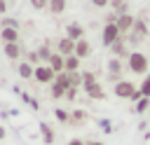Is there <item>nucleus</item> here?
Returning a JSON list of instances; mask_svg holds the SVG:
<instances>
[{
  "mask_svg": "<svg viewBox=\"0 0 150 145\" xmlns=\"http://www.w3.org/2000/svg\"><path fill=\"white\" fill-rule=\"evenodd\" d=\"M124 61H127L129 72H134V75H138V77H143V75L150 72V61H148V56H145L143 51H138V49H131Z\"/></svg>",
  "mask_w": 150,
  "mask_h": 145,
  "instance_id": "1",
  "label": "nucleus"
},
{
  "mask_svg": "<svg viewBox=\"0 0 150 145\" xmlns=\"http://www.w3.org/2000/svg\"><path fill=\"white\" fill-rule=\"evenodd\" d=\"M112 94H115L117 98H124V101H138V98H141L138 87H136L131 80H124V77L112 84Z\"/></svg>",
  "mask_w": 150,
  "mask_h": 145,
  "instance_id": "2",
  "label": "nucleus"
},
{
  "mask_svg": "<svg viewBox=\"0 0 150 145\" xmlns=\"http://www.w3.org/2000/svg\"><path fill=\"white\" fill-rule=\"evenodd\" d=\"M54 77H56V72L47 65V63H40V65H35V75H33V82H38V84H52L54 82Z\"/></svg>",
  "mask_w": 150,
  "mask_h": 145,
  "instance_id": "3",
  "label": "nucleus"
},
{
  "mask_svg": "<svg viewBox=\"0 0 150 145\" xmlns=\"http://www.w3.org/2000/svg\"><path fill=\"white\" fill-rule=\"evenodd\" d=\"M120 37H122V33H120L117 23H103V30H101V42H103V47H110V44L117 42Z\"/></svg>",
  "mask_w": 150,
  "mask_h": 145,
  "instance_id": "4",
  "label": "nucleus"
},
{
  "mask_svg": "<svg viewBox=\"0 0 150 145\" xmlns=\"http://www.w3.org/2000/svg\"><path fill=\"white\" fill-rule=\"evenodd\" d=\"M122 70H124V65H122V58H117V56H112L110 61H108V80L115 84V82H120L122 80Z\"/></svg>",
  "mask_w": 150,
  "mask_h": 145,
  "instance_id": "5",
  "label": "nucleus"
},
{
  "mask_svg": "<svg viewBox=\"0 0 150 145\" xmlns=\"http://www.w3.org/2000/svg\"><path fill=\"white\" fill-rule=\"evenodd\" d=\"M2 54H5V58H7V61L19 63V61H21V56H23V49H21V44H19V42H9V44H2Z\"/></svg>",
  "mask_w": 150,
  "mask_h": 145,
  "instance_id": "6",
  "label": "nucleus"
},
{
  "mask_svg": "<svg viewBox=\"0 0 150 145\" xmlns=\"http://www.w3.org/2000/svg\"><path fill=\"white\" fill-rule=\"evenodd\" d=\"M54 51H59V54H63V56H70V54H75V40H70L68 35L59 37V40H56V47H54Z\"/></svg>",
  "mask_w": 150,
  "mask_h": 145,
  "instance_id": "7",
  "label": "nucleus"
},
{
  "mask_svg": "<svg viewBox=\"0 0 150 145\" xmlns=\"http://www.w3.org/2000/svg\"><path fill=\"white\" fill-rule=\"evenodd\" d=\"M108 49H110V54H112V56H117V58H127V56H129V51H131V49H129V44H127V37H124V35H122L117 42H112Z\"/></svg>",
  "mask_w": 150,
  "mask_h": 145,
  "instance_id": "8",
  "label": "nucleus"
},
{
  "mask_svg": "<svg viewBox=\"0 0 150 145\" xmlns=\"http://www.w3.org/2000/svg\"><path fill=\"white\" fill-rule=\"evenodd\" d=\"M134 21H136V16L127 12V14H120L115 23H117V28H120V33H122V35H127V33H131V28H134Z\"/></svg>",
  "mask_w": 150,
  "mask_h": 145,
  "instance_id": "9",
  "label": "nucleus"
},
{
  "mask_svg": "<svg viewBox=\"0 0 150 145\" xmlns=\"http://www.w3.org/2000/svg\"><path fill=\"white\" fill-rule=\"evenodd\" d=\"M16 75H19L23 82H30L33 75H35V65L28 63V61H19V63H16Z\"/></svg>",
  "mask_w": 150,
  "mask_h": 145,
  "instance_id": "10",
  "label": "nucleus"
},
{
  "mask_svg": "<svg viewBox=\"0 0 150 145\" xmlns=\"http://www.w3.org/2000/svg\"><path fill=\"white\" fill-rule=\"evenodd\" d=\"M82 91H84V96H89L91 101H103V98H105V89H103L101 82H94V84L84 87Z\"/></svg>",
  "mask_w": 150,
  "mask_h": 145,
  "instance_id": "11",
  "label": "nucleus"
},
{
  "mask_svg": "<svg viewBox=\"0 0 150 145\" xmlns=\"http://www.w3.org/2000/svg\"><path fill=\"white\" fill-rule=\"evenodd\" d=\"M66 35H68L70 40H75V42L82 40V37H87V35H84V26L77 23V21H70V23L66 26Z\"/></svg>",
  "mask_w": 150,
  "mask_h": 145,
  "instance_id": "12",
  "label": "nucleus"
},
{
  "mask_svg": "<svg viewBox=\"0 0 150 145\" xmlns=\"http://www.w3.org/2000/svg\"><path fill=\"white\" fill-rule=\"evenodd\" d=\"M47 65H49L54 72H63V70H66V56H63V54H59V51H54V54L49 56Z\"/></svg>",
  "mask_w": 150,
  "mask_h": 145,
  "instance_id": "13",
  "label": "nucleus"
},
{
  "mask_svg": "<svg viewBox=\"0 0 150 145\" xmlns=\"http://www.w3.org/2000/svg\"><path fill=\"white\" fill-rule=\"evenodd\" d=\"M89 54H91V42H89L87 37H82V40H77V42H75V56L84 61V58H87Z\"/></svg>",
  "mask_w": 150,
  "mask_h": 145,
  "instance_id": "14",
  "label": "nucleus"
},
{
  "mask_svg": "<svg viewBox=\"0 0 150 145\" xmlns=\"http://www.w3.org/2000/svg\"><path fill=\"white\" fill-rule=\"evenodd\" d=\"M66 9H68V0H49L47 12L52 16H61V14H66Z\"/></svg>",
  "mask_w": 150,
  "mask_h": 145,
  "instance_id": "15",
  "label": "nucleus"
},
{
  "mask_svg": "<svg viewBox=\"0 0 150 145\" xmlns=\"http://www.w3.org/2000/svg\"><path fill=\"white\" fill-rule=\"evenodd\" d=\"M87 119H89L87 110H82V108L70 110V126H82V124H87Z\"/></svg>",
  "mask_w": 150,
  "mask_h": 145,
  "instance_id": "16",
  "label": "nucleus"
},
{
  "mask_svg": "<svg viewBox=\"0 0 150 145\" xmlns=\"http://www.w3.org/2000/svg\"><path fill=\"white\" fill-rule=\"evenodd\" d=\"M40 136H42V143H45V145H52V143L56 140V133H54V129H52L47 122H40Z\"/></svg>",
  "mask_w": 150,
  "mask_h": 145,
  "instance_id": "17",
  "label": "nucleus"
},
{
  "mask_svg": "<svg viewBox=\"0 0 150 145\" xmlns=\"http://www.w3.org/2000/svg\"><path fill=\"white\" fill-rule=\"evenodd\" d=\"M0 40H2V44L19 42V28H2L0 30Z\"/></svg>",
  "mask_w": 150,
  "mask_h": 145,
  "instance_id": "18",
  "label": "nucleus"
},
{
  "mask_svg": "<svg viewBox=\"0 0 150 145\" xmlns=\"http://www.w3.org/2000/svg\"><path fill=\"white\" fill-rule=\"evenodd\" d=\"M131 33H136V35H141V37L145 40V37H148V21H145V19H141V16H136Z\"/></svg>",
  "mask_w": 150,
  "mask_h": 145,
  "instance_id": "19",
  "label": "nucleus"
},
{
  "mask_svg": "<svg viewBox=\"0 0 150 145\" xmlns=\"http://www.w3.org/2000/svg\"><path fill=\"white\" fill-rule=\"evenodd\" d=\"M38 54H40V61H42V63H47V61H49V56L54 54V47H52V42H49V40H45V42L38 47Z\"/></svg>",
  "mask_w": 150,
  "mask_h": 145,
  "instance_id": "20",
  "label": "nucleus"
},
{
  "mask_svg": "<svg viewBox=\"0 0 150 145\" xmlns=\"http://www.w3.org/2000/svg\"><path fill=\"white\" fill-rule=\"evenodd\" d=\"M80 68H82V58H77L75 54L66 56V72H80Z\"/></svg>",
  "mask_w": 150,
  "mask_h": 145,
  "instance_id": "21",
  "label": "nucleus"
},
{
  "mask_svg": "<svg viewBox=\"0 0 150 145\" xmlns=\"http://www.w3.org/2000/svg\"><path fill=\"white\" fill-rule=\"evenodd\" d=\"M66 91H68V87H63V84H59V82H52V84H49V94H52L54 101L66 98Z\"/></svg>",
  "mask_w": 150,
  "mask_h": 145,
  "instance_id": "22",
  "label": "nucleus"
},
{
  "mask_svg": "<svg viewBox=\"0 0 150 145\" xmlns=\"http://www.w3.org/2000/svg\"><path fill=\"white\" fill-rule=\"evenodd\" d=\"M108 9H112L115 14H127L129 12V2L127 0H110V7Z\"/></svg>",
  "mask_w": 150,
  "mask_h": 145,
  "instance_id": "23",
  "label": "nucleus"
},
{
  "mask_svg": "<svg viewBox=\"0 0 150 145\" xmlns=\"http://www.w3.org/2000/svg\"><path fill=\"white\" fill-rule=\"evenodd\" d=\"M54 117L61 124H70V110H66V108H54Z\"/></svg>",
  "mask_w": 150,
  "mask_h": 145,
  "instance_id": "24",
  "label": "nucleus"
},
{
  "mask_svg": "<svg viewBox=\"0 0 150 145\" xmlns=\"http://www.w3.org/2000/svg\"><path fill=\"white\" fill-rule=\"evenodd\" d=\"M148 108H150V98H148V96H141V98L136 101V105H134V110H136L138 115H143Z\"/></svg>",
  "mask_w": 150,
  "mask_h": 145,
  "instance_id": "25",
  "label": "nucleus"
},
{
  "mask_svg": "<svg viewBox=\"0 0 150 145\" xmlns=\"http://www.w3.org/2000/svg\"><path fill=\"white\" fill-rule=\"evenodd\" d=\"M138 94L141 96H148L150 98V72L143 77V82H141V87H138Z\"/></svg>",
  "mask_w": 150,
  "mask_h": 145,
  "instance_id": "26",
  "label": "nucleus"
},
{
  "mask_svg": "<svg viewBox=\"0 0 150 145\" xmlns=\"http://www.w3.org/2000/svg\"><path fill=\"white\" fill-rule=\"evenodd\" d=\"M94 82H98V80H96V75H94L91 70H84V72H82V89H84V87H89V84H94Z\"/></svg>",
  "mask_w": 150,
  "mask_h": 145,
  "instance_id": "27",
  "label": "nucleus"
},
{
  "mask_svg": "<svg viewBox=\"0 0 150 145\" xmlns=\"http://www.w3.org/2000/svg\"><path fill=\"white\" fill-rule=\"evenodd\" d=\"M2 28H19V21L12 19V16H2V19H0V30H2Z\"/></svg>",
  "mask_w": 150,
  "mask_h": 145,
  "instance_id": "28",
  "label": "nucleus"
},
{
  "mask_svg": "<svg viewBox=\"0 0 150 145\" xmlns=\"http://www.w3.org/2000/svg\"><path fill=\"white\" fill-rule=\"evenodd\" d=\"M28 2L35 12H47V7H49V0H28Z\"/></svg>",
  "mask_w": 150,
  "mask_h": 145,
  "instance_id": "29",
  "label": "nucleus"
},
{
  "mask_svg": "<svg viewBox=\"0 0 150 145\" xmlns=\"http://www.w3.org/2000/svg\"><path fill=\"white\" fill-rule=\"evenodd\" d=\"M26 61L28 63H33V65H40L42 61H40V54H38V49H30L28 54H26Z\"/></svg>",
  "mask_w": 150,
  "mask_h": 145,
  "instance_id": "30",
  "label": "nucleus"
},
{
  "mask_svg": "<svg viewBox=\"0 0 150 145\" xmlns=\"http://www.w3.org/2000/svg\"><path fill=\"white\" fill-rule=\"evenodd\" d=\"M89 5L94 9H108L110 7V0H89Z\"/></svg>",
  "mask_w": 150,
  "mask_h": 145,
  "instance_id": "31",
  "label": "nucleus"
},
{
  "mask_svg": "<svg viewBox=\"0 0 150 145\" xmlns=\"http://www.w3.org/2000/svg\"><path fill=\"white\" fill-rule=\"evenodd\" d=\"M77 89H80V87H68V91H66V101H75V98H77Z\"/></svg>",
  "mask_w": 150,
  "mask_h": 145,
  "instance_id": "32",
  "label": "nucleus"
},
{
  "mask_svg": "<svg viewBox=\"0 0 150 145\" xmlns=\"http://www.w3.org/2000/svg\"><path fill=\"white\" fill-rule=\"evenodd\" d=\"M9 12V0H0V16H5Z\"/></svg>",
  "mask_w": 150,
  "mask_h": 145,
  "instance_id": "33",
  "label": "nucleus"
},
{
  "mask_svg": "<svg viewBox=\"0 0 150 145\" xmlns=\"http://www.w3.org/2000/svg\"><path fill=\"white\" fill-rule=\"evenodd\" d=\"M66 145H87V143H84L82 138H73V140H68Z\"/></svg>",
  "mask_w": 150,
  "mask_h": 145,
  "instance_id": "34",
  "label": "nucleus"
},
{
  "mask_svg": "<svg viewBox=\"0 0 150 145\" xmlns=\"http://www.w3.org/2000/svg\"><path fill=\"white\" fill-rule=\"evenodd\" d=\"M5 136H7V131H5V126H0V140H2Z\"/></svg>",
  "mask_w": 150,
  "mask_h": 145,
  "instance_id": "35",
  "label": "nucleus"
},
{
  "mask_svg": "<svg viewBox=\"0 0 150 145\" xmlns=\"http://www.w3.org/2000/svg\"><path fill=\"white\" fill-rule=\"evenodd\" d=\"M87 145H103L101 140H91V143H87Z\"/></svg>",
  "mask_w": 150,
  "mask_h": 145,
  "instance_id": "36",
  "label": "nucleus"
}]
</instances>
